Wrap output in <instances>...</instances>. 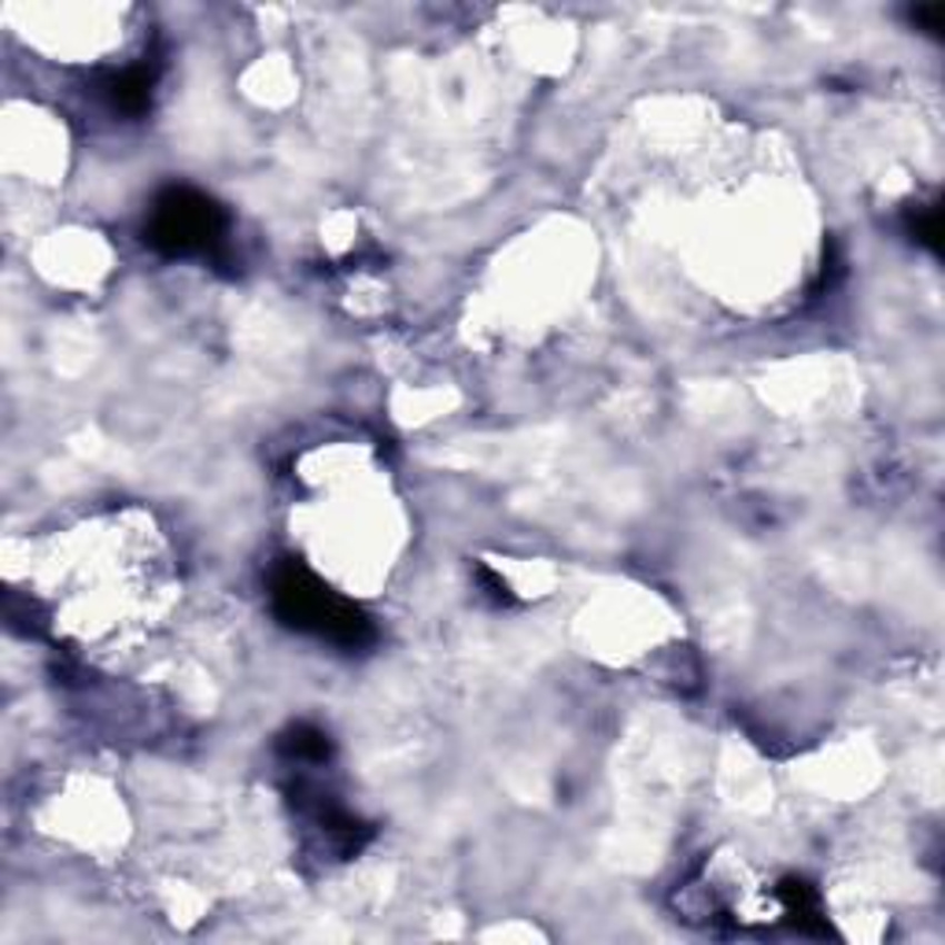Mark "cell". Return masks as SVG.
I'll return each instance as SVG.
<instances>
[{"mask_svg":"<svg viewBox=\"0 0 945 945\" xmlns=\"http://www.w3.org/2000/svg\"><path fill=\"white\" fill-rule=\"evenodd\" d=\"M270 598H273V614L288 628L310 631V636L337 643L344 650H359L366 643H374V620L355 603H348V598L329 591L315 573H307L296 561H285L273 573Z\"/></svg>","mask_w":945,"mask_h":945,"instance_id":"6da1fadb","label":"cell"},{"mask_svg":"<svg viewBox=\"0 0 945 945\" xmlns=\"http://www.w3.org/2000/svg\"><path fill=\"white\" fill-rule=\"evenodd\" d=\"M226 233V215L215 200H207L196 189H167L152 207L148 218V245L163 256H203V251L218 248Z\"/></svg>","mask_w":945,"mask_h":945,"instance_id":"7a4b0ae2","label":"cell"},{"mask_svg":"<svg viewBox=\"0 0 945 945\" xmlns=\"http://www.w3.org/2000/svg\"><path fill=\"white\" fill-rule=\"evenodd\" d=\"M152 86H156V71L152 67H130V71L115 74L108 93H111V103L126 115H141L148 103H152Z\"/></svg>","mask_w":945,"mask_h":945,"instance_id":"3957f363","label":"cell"},{"mask_svg":"<svg viewBox=\"0 0 945 945\" xmlns=\"http://www.w3.org/2000/svg\"><path fill=\"white\" fill-rule=\"evenodd\" d=\"M779 902H783L787 916H790L802 931H820V935H827V927L820 924V919H816V916H820V902H816V894H813L805 883L787 879V883L779 886Z\"/></svg>","mask_w":945,"mask_h":945,"instance_id":"277c9868","label":"cell"},{"mask_svg":"<svg viewBox=\"0 0 945 945\" xmlns=\"http://www.w3.org/2000/svg\"><path fill=\"white\" fill-rule=\"evenodd\" d=\"M281 750L292 760H307V765H318V760L329 757V735L310 728V724H296L292 732L281 739Z\"/></svg>","mask_w":945,"mask_h":945,"instance_id":"5b68a950","label":"cell"},{"mask_svg":"<svg viewBox=\"0 0 945 945\" xmlns=\"http://www.w3.org/2000/svg\"><path fill=\"white\" fill-rule=\"evenodd\" d=\"M908 229H913V237L919 240V245H927L931 251L942 248V215H938V207H916V211H908Z\"/></svg>","mask_w":945,"mask_h":945,"instance_id":"8992f818","label":"cell"},{"mask_svg":"<svg viewBox=\"0 0 945 945\" xmlns=\"http://www.w3.org/2000/svg\"><path fill=\"white\" fill-rule=\"evenodd\" d=\"M913 22H919V27H927V30H942V22H945V8L942 4H935V8H916L913 11Z\"/></svg>","mask_w":945,"mask_h":945,"instance_id":"52a82bcc","label":"cell"}]
</instances>
